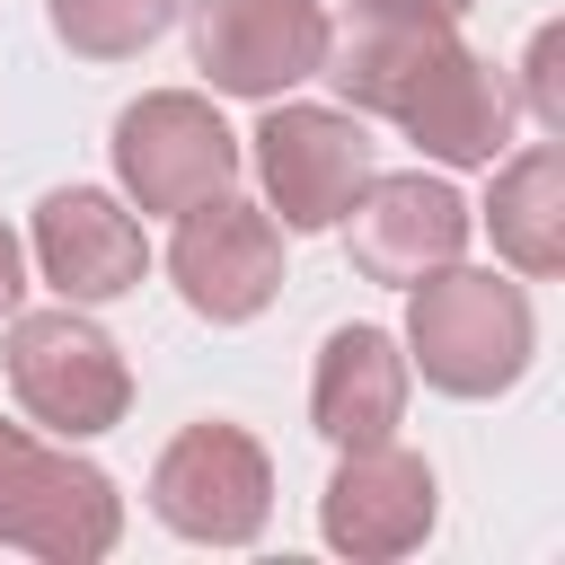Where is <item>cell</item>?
I'll return each instance as SVG.
<instances>
[{
	"mask_svg": "<svg viewBox=\"0 0 565 565\" xmlns=\"http://www.w3.org/2000/svg\"><path fill=\"white\" fill-rule=\"evenodd\" d=\"M397 344H406V371H424V388L477 406V397L521 388V371L539 362V309L494 265H441V274L406 282Z\"/></svg>",
	"mask_w": 565,
	"mask_h": 565,
	"instance_id": "6da1fadb",
	"label": "cell"
},
{
	"mask_svg": "<svg viewBox=\"0 0 565 565\" xmlns=\"http://www.w3.org/2000/svg\"><path fill=\"white\" fill-rule=\"evenodd\" d=\"M9 397L26 406V424H44L53 441H97L124 424L132 406V362L124 344L79 309V300H53V309H9Z\"/></svg>",
	"mask_w": 565,
	"mask_h": 565,
	"instance_id": "7a4b0ae2",
	"label": "cell"
},
{
	"mask_svg": "<svg viewBox=\"0 0 565 565\" xmlns=\"http://www.w3.org/2000/svg\"><path fill=\"white\" fill-rule=\"evenodd\" d=\"M124 539V494L97 459L71 441H35L26 424H0V547L44 565H97Z\"/></svg>",
	"mask_w": 565,
	"mask_h": 565,
	"instance_id": "3957f363",
	"label": "cell"
},
{
	"mask_svg": "<svg viewBox=\"0 0 565 565\" xmlns=\"http://www.w3.org/2000/svg\"><path fill=\"white\" fill-rule=\"evenodd\" d=\"M115 185H124V203L150 221V212H185V203H203V194H221V185H238V132L221 124V106L212 97H194V88H150V97H132L124 115H115Z\"/></svg>",
	"mask_w": 565,
	"mask_h": 565,
	"instance_id": "277c9868",
	"label": "cell"
},
{
	"mask_svg": "<svg viewBox=\"0 0 565 565\" xmlns=\"http://www.w3.org/2000/svg\"><path fill=\"white\" fill-rule=\"evenodd\" d=\"M247 159H256V185H265V212L309 238V230H335L344 203L362 194L371 177V132L353 106H309V97H265V124L247 132Z\"/></svg>",
	"mask_w": 565,
	"mask_h": 565,
	"instance_id": "5b68a950",
	"label": "cell"
},
{
	"mask_svg": "<svg viewBox=\"0 0 565 565\" xmlns=\"http://www.w3.org/2000/svg\"><path fill=\"white\" fill-rule=\"evenodd\" d=\"M150 512L194 547H247L274 521V459L247 424H185L150 468Z\"/></svg>",
	"mask_w": 565,
	"mask_h": 565,
	"instance_id": "8992f818",
	"label": "cell"
},
{
	"mask_svg": "<svg viewBox=\"0 0 565 565\" xmlns=\"http://www.w3.org/2000/svg\"><path fill=\"white\" fill-rule=\"evenodd\" d=\"M168 282L194 318L212 327H247L274 309L282 291V221L265 203H247L238 185L203 194L177 212V238H168Z\"/></svg>",
	"mask_w": 565,
	"mask_h": 565,
	"instance_id": "52a82bcc",
	"label": "cell"
},
{
	"mask_svg": "<svg viewBox=\"0 0 565 565\" xmlns=\"http://www.w3.org/2000/svg\"><path fill=\"white\" fill-rule=\"evenodd\" d=\"M335 230H344V256H353V274H362V282L406 291V282H424V274H441V265H459V256H468L477 212L459 203V185H450V177H424V168L380 177V168H371Z\"/></svg>",
	"mask_w": 565,
	"mask_h": 565,
	"instance_id": "ba28073f",
	"label": "cell"
},
{
	"mask_svg": "<svg viewBox=\"0 0 565 565\" xmlns=\"http://www.w3.org/2000/svg\"><path fill=\"white\" fill-rule=\"evenodd\" d=\"M441 521V486H433V459L406 450L397 433L388 441H362V450H335V477L318 494V539L353 565H388V556H415Z\"/></svg>",
	"mask_w": 565,
	"mask_h": 565,
	"instance_id": "9c48e42d",
	"label": "cell"
},
{
	"mask_svg": "<svg viewBox=\"0 0 565 565\" xmlns=\"http://www.w3.org/2000/svg\"><path fill=\"white\" fill-rule=\"evenodd\" d=\"M327 0H194V71L221 97H291L327 62Z\"/></svg>",
	"mask_w": 565,
	"mask_h": 565,
	"instance_id": "30bf717a",
	"label": "cell"
},
{
	"mask_svg": "<svg viewBox=\"0 0 565 565\" xmlns=\"http://www.w3.org/2000/svg\"><path fill=\"white\" fill-rule=\"evenodd\" d=\"M459 53V18L424 9V0H353L344 26H327V62L318 79H335V97L353 115H406V97Z\"/></svg>",
	"mask_w": 565,
	"mask_h": 565,
	"instance_id": "8fae6325",
	"label": "cell"
},
{
	"mask_svg": "<svg viewBox=\"0 0 565 565\" xmlns=\"http://www.w3.org/2000/svg\"><path fill=\"white\" fill-rule=\"evenodd\" d=\"M26 256L35 274L53 282V300H124L141 274H150V238H141V212L106 185H53L35 203V230H26Z\"/></svg>",
	"mask_w": 565,
	"mask_h": 565,
	"instance_id": "7c38bea8",
	"label": "cell"
},
{
	"mask_svg": "<svg viewBox=\"0 0 565 565\" xmlns=\"http://www.w3.org/2000/svg\"><path fill=\"white\" fill-rule=\"evenodd\" d=\"M406 344L388 327H335L318 344V371H309V424L327 450H362V441H388L406 424Z\"/></svg>",
	"mask_w": 565,
	"mask_h": 565,
	"instance_id": "4fadbf2b",
	"label": "cell"
},
{
	"mask_svg": "<svg viewBox=\"0 0 565 565\" xmlns=\"http://www.w3.org/2000/svg\"><path fill=\"white\" fill-rule=\"evenodd\" d=\"M406 141L433 159V168H494L512 150V124H521V97H512V71H494L486 53H450L415 97H406Z\"/></svg>",
	"mask_w": 565,
	"mask_h": 565,
	"instance_id": "5bb4252c",
	"label": "cell"
},
{
	"mask_svg": "<svg viewBox=\"0 0 565 565\" xmlns=\"http://www.w3.org/2000/svg\"><path fill=\"white\" fill-rule=\"evenodd\" d=\"M494 230V256L521 274V282H547L565 274V141H530L494 168V194L477 212Z\"/></svg>",
	"mask_w": 565,
	"mask_h": 565,
	"instance_id": "9a60e30c",
	"label": "cell"
},
{
	"mask_svg": "<svg viewBox=\"0 0 565 565\" xmlns=\"http://www.w3.org/2000/svg\"><path fill=\"white\" fill-rule=\"evenodd\" d=\"M44 18L79 62H132L168 35L177 0H44Z\"/></svg>",
	"mask_w": 565,
	"mask_h": 565,
	"instance_id": "2e32d148",
	"label": "cell"
},
{
	"mask_svg": "<svg viewBox=\"0 0 565 565\" xmlns=\"http://www.w3.org/2000/svg\"><path fill=\"white\" fill-rule=\"evenodd\" d=\"M512 97L539 115V132H565V26H556V18L530 35V53H521V88H512Z\"/></svg>",
	"mask_w": 565,
	"mask_h": 565,
	"instance_id": "e0dca14e",
	"label": "cell"
},
{
	"mask_svg": "<svg viewBox=\"0 0 565 565\" xmlns=\"http://www.w3.org/2000/svg\"><path fill=\"white\" fill-rule=\"evenodd\" d=\"M26 300V238L0 221V327H9V309Z\"/></svg>",
	"mask_w": 565,
	"mask_h": 565,
	"instance_id": "ac0fdd59",
	"label": "cell"
},
{
	"mask_svg": "<svg viewBox=\"0 0 565 565\" xmlns=\"http://www.w3.org/2000/svg\"><path fill=\"white\" fill-rule=\"evenodd\" d=\"M424 9H441V18H468V9H477V0H424Z\"/></svg>",
	"mask_w": 565,
	"mask_h": 565,
	"instance_id": "d6986e66",
	"label": "cell"
}]
</instances>
